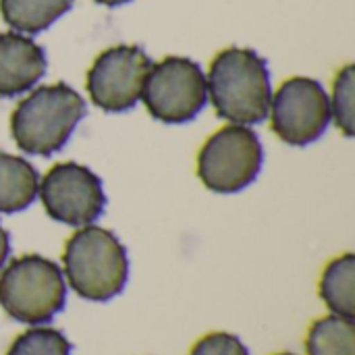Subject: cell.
Returning <instances> with one entry per match:
<instances>
[{
  "instance_id": "obj_20",
  "label": "cell",
  "mask_w": 355,
  "mask_h": 355,
  "mask_svg": "<svg viewBox=\"0 0 355 355\" xmlns=\"http://www.w3.org/2000/svg\"><path fill=\"white\" fill-rule=\"evenodd\" d=\"M275 355H295V354H275Z\"/></svg>"
},
{
  "instance_id": "obj_11",
  "label": "cell",
  "mask_w": 355,
  "mask_h": 355,
  "mask_svg": "<svg viewBox=\"0 0 355 355\" xmlns=\"http://www.w3.org/2000/svg\"><path fill=\"white\" fill-rule=\"evenodd\" d=\"M40 189L37 171L21 156L0 152V212H21L33 204Z\"/></svg>"
},
{
  "instance_id": "obj_2",
  "label": "cell",
  "mask_w": 355,
  "mask_h": 355,
  "mask_svg": "<svg viewBox=\"0 0 355 355\" xmlns=\"http://www.w3.org/2000/svg\"><path fill=\"white\" fill-rule=\"evenodd\" d=\"M62 266L71 289L87 302L116 297L129 277L125 245L112 231L96 225H85L69 237L62 252Z\"/></svg>"
},
{
  "instance_id": "obj_9",
  "label": "cell",
  "mask_w": 355,
  "mask_h": 355,
  "mask_svg": "<svg viewBox=\"0 0 355 355\" xmlns=\"http://www.w3.org/2000/svg\"><path fill=\"white\" fill-rule=\"evenodd\" d=\"M270 127L289 146H308L331 123V102L316 79L291 77L270 98Z\"/></svg>"
},
{
  "instance_id": "obj_16",
  "label": "cell",
  "mask_w": 355,
  "mask_h": 355,
  "mask_svg": "<svg viewBox=\"0 0 355 355\" xmlns=\"http://www.w3.org/2000/svg\"><path fill=\"white\" fill-rule=\"evenodd\" d=\"M69 339L56 331L46 327H35L21 333L8 347L6 355H71Z\"/></svg>"
},
{
  "instance_id": "obj_18",
  "label": "cell",
  "mask_w": 355,
  "mask_h": 355,
  "mask_svg": "<svg viewBox=\"0 0 355 355\" xmlns=\"http://www.w3.org/2000/svg\"><path fill=\"white\" fill-rule=\"evenodd\" d=\"M8 252H10V239H8L6 229L0 225V270H2V268H4V264H6Z\"/></svg>"
},
{
  "instance_id": "obj_5",
  "label": "cell",
  "mask_w": 355,
  "mask_h": 355,
  "mask_svg": "<svg viewBox=\"0 0 355 355\" xmlns=\"http://www.w3.org/2000/svg\"><path fill=\"white\" fill-rule=\"evenodd\" d=\"M264 150L248 125H227L214 131L198 154V177L206 189L237 193L252 185L262 168Z\"/></svg>"
},
{
  "instance_id": "obj_8",
  "label": "cell",
  "mask_w": 355,
  "mask_h": 355,
  "mask_svg": "<svg viewBox=\"0 0 355 355\" xmlns=\"http://www.w3.org/2000/svg\"><path fill=\"white\" fill-rule=\"evenodd\" d=\"M150 67L152 60L139 46L106 48L92 62L85 89L92 102L106 112L129 110L141 100Z\"/></svg>"
},
{
  "instance_id": "obj_13",
  "label": "cell",
  "mask_w": 355,
  "mask_h": 355,
  "mask_svg": "<svg viewBox=\"0 0 355 355\" xmlns=\"http://www.w3.org/2000/svg\"><path fill=\"white\" fill-rule=\"evenodd\" d=\"M73 6V0H0L2 19L19 33H40Z\"/></svg>"
},
{
  "instance_id": "obj_14",
  "label": "cell",
  "mask_w": 355,
  "mask_h": 355,
  "mask_svg": "<svg viewBox=\"0 0 355 355\" xmlns=\"http://www.w3.org/2000/svg\"><path fill=\"white\" fill-rule=\"evenodd\" d=\"M308 355H355L354 320L331 314L312 322L306 337Z\"/></svg>"
},
{
  "instance_id": "obj_1",
  "label": "cell",
  "mask_w": 355,
  "mask_h": 355,
  "mask_svg": "<svg viewBox=\"0 0 355 355\" xmlns=\"http://www.w3.org/2000/svg\"><path fill=\"white\" fill-rule=\"evenodd\" d=\"M206 85L220 119L235 125H254L268 116L270 73L256 50L239 46L220 50L210 62Z\"/></svg>"
},
{
  "instance_id": "obj_4",
  "label": "cell",
  "mask_w": 355,
  "mask_h": 355,
  "mask_svg": "<svg viewBox=\"0 0 355 355\" xmlns=\"http://www.w3.org/2000/svg\"><path fill=\"white\" fill-rule=\"evenodd\" d=\"M67 300L62 270L48 258L25 254L0 270V306L17 322L44 324Z\"/></svg>"
},
{
  "instance_id": "obj_6",
  "label": "cell",
  "mask_w": 355,
  "mask_h": 355,
  "mask_svg": "<svg viewBox=\"0 0 355 355\" xmlns=\"http://www.w3.org/2000/svg\"><path fill=\"white\" fill-rule=\"evenodd\" d=\"M141 100L160 123H189L208 102L206 75L191 58L166 56L150 67Z\"/></svg>"
},
{
  "instance_id": "obj_17",
  "label": "cell",
  "mask_w": 355,
  "mask_h": 355,
  "mask_svg": "<svg viewBox=\"0 0 355 355\" xmlns=\"http://www.w3.org/2000/svg\"><path fill=\"white\" fill-rule=\"evenodd\" d=\"M189 355H250V352L231 333H208L196 341Z\"/></svg>"
},
{
  "instance_id": "obj_3",
  "label": "cell",
  "mask_w": 355,
  "mask_h": 355,
  "mask_svg": "<svg viewBox=\"0 0 355 355\" xmlns=\"http://www.w3.org/2000/svg\"><path fill=\"white\" fill-rule=\"evenodd\" d=\"M85 116L83 98L67 83L33 89L10 114V133L17 148L33 156L56 154Z\"/></svg>"
},
{
  "instance_id": "obj_12",
  "label": "cell",
  "mask_w": 355,
  "mask_h": 355,
  "mask_svg": "<svg viewBox=\"0 0 355 355\" xmlns=\"http://www.w3.org/2000/svg\"><path fill=\"white\" fill-rule=\"evenodd\" d=\"M320 297L327 308L343 318L355 316V256L343 254L331 260L320 279Z\"/></svg>"
},
{
  "instance_id": "obj_19",
  "label": "cell",
  "mask_w": 355,
  "mask_h": 355,
  "mask_svg": "<svg viewBox=\"0 0 355 355\" xmlns=\"http://www.w3.org/2000/svg\"><path fill=\"white\" fill-rule=\"evenodd\" d=\"M98 4H104V6H121V4H125V2H129V0H96Z\"/></svg>"
},
{
  "instance_id": "obj_15",
  "label": "cell",
  "mask_w": 355,
  "mask_h": 355,
  "mask_svg": "<svg viewBox=\"0 0 355 355\" xmlns=\"http://www.w3.org/2000/svg\"><path fill=\"white\" fill-rule=\"evenodd\" d=\"M331 102V116L335 119L337 127L343 131L345 137L355 135V67H343L333 83V100Z\"/></svg>"
},
{
  "instance_id": "obj_10",
  "label": "cell",
  "mask_w": 355,
  "mask_h": 355,
  "mask_svg": "<svg viewBox=\"0 0 355 355\" xmlns=\"http://www.w3.org/2000/svg\"><path fill=\"white\" fill-rule=\"evenodd\" d=\"M46 73V54L40 44L17 31H0V98L31 89Z\"/></svg>"
},
{
  "instance_id": "obj_7",
  "label": "cell",
  "mask_w": 355,
  "mask_h": 355,
  "mask_svg": "<svg viewBox=\"0 0 355 355\" xmlns=\"http://www.w3.org/2000/svg\"><path fill=\"white\" fill-rule=\"evenodd\" d=\"M37 196L52 220L71 227L92 225L106 208L100 177L77 162L54 164L40 181Z\"/></svg>"
}]
</instances>
